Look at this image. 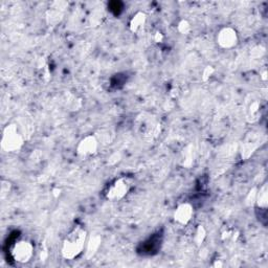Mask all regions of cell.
<instances>
[{
    "mask_svg": "<svg viewBox=\"0 0 268 268\" xmlns=\"http://www.w3.org/2000/svg\"><path fill=\"white\" fill-rule=\"evenodd\" d=\"M88 234L87 231L81 225H76L66 235L61 246V255L66 260H74L78 258L87 245Z\"/></svg>",
    "mask_w": 268,
    "mask_h": 268,
    "instance_id": "1",
    "label": "cell"
},
{
    "mask_svg": "<svg viewBox=\"0 0 268 268\" xmlns=\"http://www.w3.org/2000/svg\"><path fill=\"white\" fill-rule=\"evenodd\" d=\"M25 145V138L15 124L6 126L2 136V148L6 152H17Z\"/></svg>",
    "mask_w": 268,
    "mask_h": 268,
    "instance_id": "2",
    "label": "cell"
},
{
    "mask_svg": "<svg viewBox=\"0 0 268 268\" xmlns=\"http://www.w3.org/2000/svg\"><path fill=\"white\" fill-rule=\"evenodd\" d=\"M132 181L128 177H119L113 180L105 191V198L109 201H119L125 198L130 192Z\"/></svg>",
    "mask_w": 268,
    "mask_h": 268,
    "instance_id": "3",
    "label": "cell"
},
{
    "mask_svg": "<svg viewBox=\"0 0 268 268\" xmlns=\"http://www.w3.org/2000/svg\"><path fill=\"white\" fill-rule=\"evenodd\" d=\"M11 255L17 263L26 264L30 262L34 256V246L28 240H18L12 247Z\"/></svg>",
    "mask_w": 268,
    "mask_h": 268,
    "instance_id": "4",
    "label": "cell"
},
{
    "mask_svg": "<svg viewBox=\"0 0 268 268\" xmlns=\"http://www.w3.org/2000/svg\"><path fill=\"white\" fill-rule=\"evenodd\" d=\"M217 43L221 48L231 50L235 47L239 42L237 31L231 27L222 28L217 34Z\"/></svg>",
    "mask_w": 268,
    "mask_h": 268,
    "instance_id": "5",
    "label": "cell"
},
{
    "mask_svg": "<svg viewBox=\"0 0 268 268\" xmlns=\"http://www.w3.org/2000/svg\"><path fill=\"white\" fill-rule=\"evenodd\" d=\"M99 149V139L95 135H86L82 138L77 146V154L83 158H87L96 154Z\"/></svg>",
    "mask_w": 268,
    "mask_h": 268,
    "instance_id": "6",
    "label": "cell"
},
{
    "mask_svg": "<svg viewBox=\"0 0 268 268\" xmlns=\"http://www.w3.org/2000/svg\"><path fill=\"white\" fill-rule=\"evenodd\" d=\"M194 216V208L189 202H183L175 209L173 218L180 225H188Z\"/></svg>",
    "mask_w": 268,
    "mask_h": 268,
    "instance_id": "7",
    "label": "cell"
},
{
    "mask_svg": "<svg viewBox=\"0 0 268 268\" xmlns=\"http://www.w3.org/2000/svg\"><path fill=\"white\" fill-rule=\"evenodd\" d=\"M137 127L141 135L145 137H152L159 132V124L153 117H139Z\"/></svg>",
    "mask_w": 268,
    "mask_h": 268,
    "instance_id": "8",
    "label": "cell"
},
{
    "mask_svg": "<svg viewBox=\"0 0 268 268\" xmlns=\"http://www.w3.org/2000/svg\"><path fill=\"white\" fill-rule=\"evenodd\" d=\"M147 23V15L143 12H137L135 13L132 18L130 19L129 22V29L132 33H140L143 29H145Z\"/></svg>",
    "mask_w": 268,
    "mask_h": 268,
    "instance_id": "9",
    "label": "cell"
},
{
    "mask_svg": "<svg viewBox=\"0 0 268 268\" xmlns=\"http://www.w3.org/2000/svg\"><path fill=\"white\" fill-rule=\"evenodd\" d=\"M261 115V102L253 98L246 105V116L250 121H256Z\"/></svg>",
    "mask_w": 268,
    "mask_h": 268,
    "instance_id": "10",
    "label": "cell"
},
{
    "mask_svg": "<svg viewBox=\"0 0 268 268\" xmlns=\"http://www.w3.org/2000/svg\"><path fill=\"white\" fill-rule=\"evenodd\" d=\"M255 203L261 210H266L268 207V188L267 183H265L260 190H257Z\"/></svg>",
    "mask_w": 268,
    "mask_h": 268,
    "instance_id": "11",
    "label": "cell"
},
{
    "mask_svg": "<svg viewBox=\"0 0 268 268\" xmlns=\"http://www.w3.org/2000/svg\"><path fill=\"white\" fill-rule=\"evenodd\" d=\"M101 243V238L99 236H94L90 240L87 241V256L91 257L98 251Z\"/></svg>",
    "mask_w": 268,
    "mask_h": 268,
    "instance_id": "12",
    "label": "cell"
},
{
    "mask_svg": "<svg viewBox=\"0 0 268 268\" xmlns=\"http://www.w3.org/2000/svg\"><path fill=\"white\" fill-rule=\"evenodd\" d=\"M177 30L181 35H188L192 30V26L187 19H183L178 23Z\"/></svg>",
    "mask_w": 268,
    "mask_h": 268,
    "instance_id": "13",
    "label": "cell"
},
{
    "mask_svg": "<svg viewBox=\"0 0 268 268\" xmlns=\"http://www.w3.org/2000/svg\"><path fill=\"white\" fill-rule=\"evenodd\" d=\"M205 236H207V231L203 228L202 225H199L197 228L196 231V236H195V240L197 242V244H202V242L205 239Z\"/></svg>",
    "mask_w": 268,
    "mask_h": 268,
    "instance_id": "14",
    "label": "cell"
},
{
    "mask_svg": "<svg viewBox=\"0 0 268 268\" xmlns=\"http://www.w3.org/2000/svg\"><path fill=\"white\" fill-rule=\"evenodd\" d=\"M214 71H215V69H214V67H212V66L205 67V69L203 70V80H204V81L209 80V79L212 77V75L214 74Z\"/></svg>",
    "mask_w": 268,
    "mask_h": 268,
    "instance_id": "15",
    "label": "cell"
},
{
    "mask_svg": "<svg viewBox=\"0 0 268 268\" xmlns=\"http://www.w3.org/2000/svg\"><path fill=\"white\" fill-rule=\"evenodd\" d=\"M154 40L155 42H161V41L163 40V36L161 33H156L155 36H154Z\"/></svg>",
    "mask_w": 268,
    "mask_h": 268,
    "instance_id": "16",
    "label": "cell"
}]
</instances>
